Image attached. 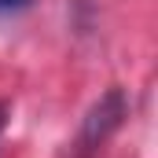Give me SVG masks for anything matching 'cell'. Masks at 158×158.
Here are the masks:
<instances>
[{
  "label": "cell",
  "instance_id": "obj_1",
  "mask_svg": "<svg viewBox=\"0 0 158 158\" xmlns=\"http://www.w3.org/2000/svg\"><path fill=\"white\" fill-rule=\"evenodd\" d=\"M125 110H129V103H125V92H121V88H107V92H103V96L92 103V110L85 114V121H81L77 147H81V151H92V147L107 143V140H110V136L121 129Z\"/></svg>",
  "mask_w": 158,
  "mask_h": 158
},
{
  "label": "cell",
  "instance_id": "obj_2",
  "mask_svg": "<svg viewBox=\"0 0 158 158\" xmlns=\"http://www.w3.org/2000/svg\"><path fill=\"white\" fill-rule=\"evenodd\" d=\"M33 0H0V15H11V11H22V7H30Z\"/></svg>",
  "mask_w": 158,
  "mask_h": 158
},
{
  "label": "cell",
  "instance_id": "obj_3",
  "mask_svg": "<svg viewBox=\"0 0 158 158\" xmlns=\"http://www.w3.org/2000/svg\"><path fill=\"white\" fill-rule=\"evenodd\" d=\"M4 114H7V107H4V103H0V129H4Z\"/></svg>",
  "mask_w": 158,
  "mask_h": 158
}]
</instances>
